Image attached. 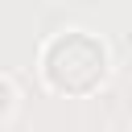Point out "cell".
I'll use <instances>...</instances> for the list:
<instances>
[{
    "instance_id": "2",
    "label": "cell",
    "mask_w": 132,
    "mask_h": 132,
    "mask_svg": "<svg viewBox=\"0 0 132 132\" xmlns=\"http://www.w3.org/2000/svg\"><path fill=\"white\" fill-rule=\"evenodd\" d=\"M12 107H16V91H12V82H8V78H0V120H8V116H12Z\"/></svg>"
},
{
    "instance_id": "1",
    "label": "cell",
    "mask_w": 132,
    "mask_h": 132,
    "mask_svg": "<svg viewBox=\"0 0 132 132\" xmlns=\"http://www.w3.org/2000/svg\"><path fill=\"white\" fill-rule=\"evenodd\" d=\"M41 74H45L50 91H58L66 99H82V95H95L107 82L111 54L95 33L66 29L58 37H50V45L41 54Z\"/></svg>"
}]
</instances>
